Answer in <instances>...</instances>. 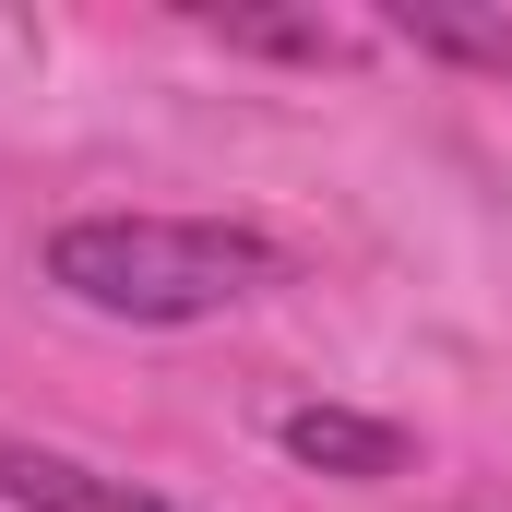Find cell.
Wrapping results in <instances>:
<instances>
[{"label":"cell","mask_w":512,"mask_h":512,"mask_svg":"<svg viewBox=\"0 0 512 512\" xmlns=\"http://www.w3.org/2000/svg\"><path fill=\"white\" fill-rule=\"evenodd\" d=\"M393 36H405V48H441V60H477V72H501V84H512V24H489V12H453V0H393Z\"/></svg>","instance_id":"obj_4"},{"label":"cell","mask_w":512,"mask_h":512,"mask_svg":"<svg viewBox=\"0 0 512 512\" xmlns=\"http://www.w3.org/2000/svg\"><path fill=\"white\" fill-rule=\"evenodd\" d=\"M0 489L24 512H191V501H155V489H131V477H96V465H72V453H0Z\"/></svg>","instance_id":"obj_3"},{"label":"cell","mask_w":512,"mask_h":512,"mask_svg":"<svg viewBox=\"0 0 512 512\" xmlns=\"http://www.w3.org/2000/svg\"><path fill=\"white\" fill-rule=\"evenodd\" d=\"M274 274L286 251L262 227H203V215H72L48 239V286L108 322H215Z\"/></svg>","instance_id":"obj_1"},{"label":"cell","mask_w":512,"mask_h":512,"mask_svg":"<svg viewBox=\"0 0 512 512\" xmlns=\"http://www.w3.org/2000/svg\"><path fill=\"white\" fill-rule=\"evenodd\" d=\"M274 441H286L310 477H346V489L405 477V429H393V417H358V405H286V417H274Z\"/></svg>","instance_id":"obj_2"}]
</instances>
